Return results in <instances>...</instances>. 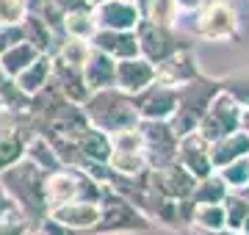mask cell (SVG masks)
Instances as JSON below:
<instances>
[]
</instances>
